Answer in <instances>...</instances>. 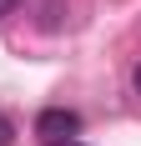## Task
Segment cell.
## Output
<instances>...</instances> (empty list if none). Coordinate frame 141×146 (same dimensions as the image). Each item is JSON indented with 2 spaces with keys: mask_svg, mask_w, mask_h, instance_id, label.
<instances>
[{
  "mask_svg": "<svg viewBox=\"0 0 141 146\" xmlns=\"http://www.w3.org/2000/svg\"><path fill=\"white\" fill-rule=\"evenodd\" d=\"M35 136H41L45 146H56V141H76V136H81V111L45 106L41 116H35Z\"/></svg>",
  "mask_w": 141,
  "mask_h": 146,
  "instance_id": "1",
  "label": "cell"
},
{
  "mask_svg": "<svg viewBox=\"0 0 141 146\" xmlns=\"http://www.w3.org/2000/svg\"><path fill=\"white\" fill-rule=\"evenodd\" d=\"M15 141V126H10V116H0V146H10Z\"/></svg>",
  "mask_w": 141,
  "mask_h": 146,
  "instance_id": "2",
  "label": "cell"
},
{
  "mask_svg": "<svg viewBox=\"0 0 141 146\" xmlns=\"http://www.w3.org/2000/svg\"><path fill=\"white\" fill-rule=\"evenodd\" d=\"M15 10V0H0V20H5V15H10Z\"/></svg>",
  "mask_w": 141,
  "mask_h": 146,
  "instance_id": "3",
  "label": "cell"
},
{
  "mask_svg": "<svg viewBox=\"0 0 141 146\" xmlns=\"http://www.w3.org/2000/svg\"><path fill=\"white\" fill-rule=\"evenodd\" d=\"M131 86H136V96H141V66H136V71H131Z\"/></svg>",
  "mask_w": 141,
  "mask_h": 146,
  "instance_id": "4",
  "label": "cell"
},
{
  "mask_svg": "<svg viewBox=\"0 0 141 146\" xmlns=\"http://www.w3.org/2000/svg\"><path fill=\"white\" fill-rule=\"evenodd\" d=\"M56 146H81V141H56Z\"/></svg>",
  "mask_w": 141,
  "mask_h": 146,
  "instance_id": "5",
  "label": "cell"
}]
</instances>
